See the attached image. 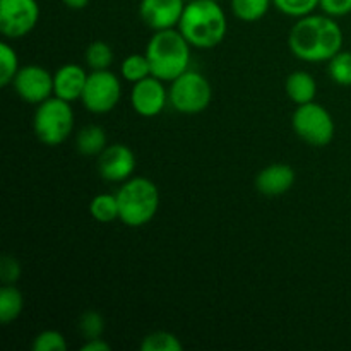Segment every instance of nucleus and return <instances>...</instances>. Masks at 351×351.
Segmentation results:
<instances>
[{
    "label": "nucleus",
    "mask_w": 351,
    "mask_h": 351,
    "mask_svg": "<svg viewBox=\"0 0 351 351\" xmlns=\"http://www.w3.org/2000/svg\"><path fill=\"white\" fill-rule=\"evenodd\" d=\"M343 29L328 14H308L293 24L288 36L291 53L304 62H328L343 50Z\"/></svg>",
    "instance_id": "f257e3e1"
},
{
    "label": "nucleus",
    "mask_w": 351,
    "mask_h": 351,
    "mask_svg": "<svg viewBox=\"0 0 351 351\" xmlns=\"http://www.w3.org/2000/svg\"><path fill=\"white\" fill-rule=\"evenodd\" d=\"M178 29L192 47L209 50L225 40L228 21L216 0H191L185 3Z\"/></svg>",
    "instance_id": "f03ea898"
},
{
    "label": "nucleus",
    "mask_w": 351,
    "mask_h": 351,
    "mask_svg": "<svg viewBox=\"0 0 351 351\" xmlns=\"http://www.w3.org/2000/svg\"><path fill=\"white\" fill-rule=\"evenodd\" d=\"M191 47L180 29L154 31L147 41L146 57L151 64V74L165 82H171L189 71L191 64Z\"/></svg>",
    "instance_id": "7ed1b4c3"
},
{
    "label": "nucleus",
    "mask_w": 351,
    "mask_h": 351,
    "mask_svg": "<svg viewBox=\"0 0 351 351\" xmlns=\"http://www.w3.org/2000/svg\"><path fill=\"white\" fill-rule=\"evenodd\" d=\"M120 208V221L132 228L153 221L160 209V191L156 184L146 177H132L122 184L117 192Z\"/></svg>",
    "instance_id": "20e7f679"
},
{
    "label": "nucleus",
    "mask_w": 351,
    "mask_h": 351,
    "mask_svg": "<svg viewBox=\"0 0 351 351\" xmlns=\"http://www.w3.org/2000/svg\"><path fill=\"white\" fill-rule=\"evenodd\" d=\"M74 129V110L65 99L51 96L36 106L33 117L34 136L45 146H60Z\"/></svg>",
    "instance_id": "39448f33"
},
{
    "label": "nucleus",
    "mask_w": 351,
    "mask_h": 351,
    "mask_svg": "<svg viewBox=\"0 0 351 351\" xmlns=\"http://www.w3.org/2000/svg\"><path fill=\"white\" fill-rule=\"evenodd\" d=\"M213 98V88L208 79L195 71H185L171 81L168 89V101L177 112L195 115L204 112Z\"/></svg>",
    "instance_id": "423d86ee"
},
{
    "label": "nucleus",
    "mask_w": 351,
    "mask_h": 351,
    "mask_svg": "<svg viewBox=\"0 0 351 351\" xmlns=\"http://www.w3.org/2000/svg\"><path fill=\"white\" fill-rule=\"evenodd\" d=\"M291 127L295 134L311 146L324 147L335 139L336 125L332 115L315 101L297 105L291 117Z\"/></svg>",
    "instance_id": "0eeeda50"
},
{
    "label": "nucleus",
    "mask_w": 351,
    "mask_h": 351,
    "mask_svg": "<svg viewBox=\"0 0 351 351\" xmlns=\"http://www.w3.org/2000/svg\"><path fill=\"white\" fill-rule=\"evenodd\" d=\"M122 98V82L113 72L93 71L88 75L81 101L91 113H108L119 105Z\"/></svg>",
    "instance_id": "6e6552de"
},
{
    "label": "nucleus",
    "mask_w": 351,
    "mask_h": 351,
    "mask_svg": "<svg viewBox=\"0 0 351 351\" xmlns=\"http://www.w3.org/2000/svg\"><path fill=\"white\" fill-rule=\"evenodd\" d=\"M40 21L36 0H0V31L9 40L27 36Z\"/></svg>",
    "instance_id": "1a4fd4ad"
},
{
    "label": "nucleus",
    "mask_w": 351,
    "mask_h": 351,
    "mask_svg": "<svg viewBox=\"0 0 351 351\" xmlns=\"http://www.w3.org/2000/svg\"><path fill=\"white\" fill-rule=\"evenodd\" d=\"M17 96L31 105H40L53 95V75L41 65H24L12 81Z\"/></svg>",
    "instance_id": "9d476101"
},
{
    "label": "nucleus",
    "mask_w": 351,
    "mask_h": 351,
    "mask_svg": "<svg viewBox=\"0 0 351 351\" xmlns=\"http://www.w3.org/2000/svg\"><path fill=\"white\" fill-rule=\"evenodd\" d=\"M137 160L134 151L125 144H110L98 156V171L103 180L123 184L134 177Z\"/></svg>",
    "instance_id": "9b49d317"
},
{
    "label": "nucleus",
    "mask_w": 351,
    "mask_h": 351,
    "mask_svg": "<svg viewBox=\"0 0 351 351\" xmlns=\"http://www.w3.org/2000/svg\"><path fill=\"white\" fill-rule=\"evenodd\" d=\"M165 81L149 75L143 81L136 82L130 91V105L134 112L146 119L160 115L168 101V89H165Z\"/></svg>",
    "instance_id": "f8f14e48"
},
{
    "label": "nucleus",
    "mask_w": 351,
    "mask_h": 351,
    "mask_svg": "<svg viewBox=\"0 0 351 351\" xmlns=\"http://www.w3.org/2000/svg\"><path fill=\"white\" fill-rule=\"evenodd\" d=\"M185 0H141L139 14L149 29L161 31L178 27Z\"/></svg>",
    "instance_id": "ddd939ff"
},
{
    "label": "nucleus",
    "mask_w": 351,
    "mask_h": 351,
    "mask_svg": "<svg viewBox=\"0 0 351 351\" xmlns=\"http://www.w3.org/2000/svg\"><path fill=\"white\" fill-rule=\"evenodd\" d=\"M295 170L287 163H273L256 175V189L263 195H283L293 187Z\"/></svg>",
    "instance_id": "4468645a"
},
{
    "label": "nucleus",
    "mask_w": 351,
    "mask_h": 351,
    "mask_svg": "<svg viewBox=\"0 0 351 351\" xmlns=\"http://www.w3.org/2000/svg\"><path fill=\"white\" fill-rule=\"evenodd\" d=\"M88 75L79 64H65L53 74V96L72 103L81 99Z\"/></svg>",
    "instance_id": "2eb2a0df"
},
{
    "label": "nucleus",
    "mask_w": 351,
    "mask_h": 351,
    "mask_svg": "<svg viewBox=\"0 0 351 351\" xmlns=\"http://www.w3.org/2000/svg\"><path fill=\"white\" fill-rule=\"evenodd\" d=\"M285 89H287V96L295 105H305V103H311L315 99L317 82L311 72L295 71L287 77Z\"/></svg>",
    "instance_id": "dca6fc26"
},
{
    "label": "nucleus",
    "mask_w": 351,
    "mask_h": 351,
    "mask_svg": "<svg viewBox=\"0 0 351 351\" xmlns=\"http://www.w3.org/2000/svg\"><path fill=\"white\" fill-rule=\"evenodd\" d=\"M108 146V137L103 127L86 125L75 137V147L84 156H99L101 151Z\"/></svg>",
    "instance_id": "f3484780"
},
{
    "label": "nucleus",
    "mask_w": 351,
    "mask_h": 351,
    "mask_svg": "<svg viewBox=\"0 0 351 351\" xmlns=\"http://www.w3.org/2000/svg\"><path fill=\"white\" fill-rule=\"evenodd\" d=\"M24 308V297L16 285H3L0 288V321L10 324L16 321Z\"/></svg>",
    "instance_id": "a211bd4d"
},
{
    "label": "nucleus",
    "mask_w": 351,
    "mask_h": 351,
    "mask_svg": "<svg viewBox=\"0 0 351 351\" xmlns=\"http://www.w3.org/2000/svg\"><path fill=\"white\" fill-rule=\"evenodd\" d=\"M89 215L99 223H112L120 218L117 194H98L89 202Z\"/></svg>",
    "instance_id": "6ab92c4d"
},
{
    "label": "nucleus",
    "mask_w": 351,
    "mask_h": 351,
    "mask_svg": "<svg viewBox=\"0 0 351 351\" xmlns=\"http://www.w3.org/2000/svg\"><path fill=\"white\" fill-rule=\"evenodd\" d=\"M273 0H232V10L237 19L243 23L261 21L269 10Z\"/></svg>",
    "instance_id": "aec40b11"
},
{
    "label": "nucleus",
    "mask_w": 351,
    "mask_h": 351,
    "mask_svg": "<svg viewBox=\"0 0 351 351\" xmlns=\"http://www.w3.org/2000/svg\"><path fill=\"white\" fill-rule=\"evenodd\" d=\"M120 72H122V77L125 79V81L132 82V84L153 75L151 74V64L149 60H147L146 53L129 55V57L122 62V65H120Z\"/></svg>",
    "instance_id": "412c9836"
},
{
    "label": "nucleus",
    "mask_w": 351,
    "mask_h": 351,
    "mask_svg": "<svg viewBox=\"0 0 351 351\" xmlns=\"http://www.w3.org/2000/svg\"><path fill=\"white\" fill-rule=\"evenodd\" d=\"M143 351H182L184 345L180 339L170 331H153L144 336L141 343Z\"/></svg>",
    "instance_id": "4be33fe9"
},
{
    "label": "nucleus",
    "mask_w": 351,
    "mask_h": 351,
    "mask_svg": "<svg viewBox=\"0 0 351 351\" xmlns=\"http://www.w3.org/2000/svg\"><path fill=\"white\" fill-rule=\"evenodd\" d=\"M329 77L338 86H351V51L339 50L328 60Z\"/></svg>",
    "instance_id": "5701e85b"
},
{
    "label": "nucleus",
    "mask_w": 351,
    "mask_h": 351,
    "mask_svg": "<svg viewBox=\"0 0 351 351\" xmlns=\"http://www.w3.org/2000/svg\"><path fill=\"white\" fill-rule=\"evenodd\" d=\"M113 62V50L105 41H93L86 48V64L91 71H106Z\"/></svg>",
    "instance_id": "b1692460"
},
{
    "label": "nucleus",
    "mask_w": 351,
    "mask_h": 351,
    "mask_svg": "<svg viewBox=\"0 0 351 351\" xmlns=\"http://www.w3.org/2000/svg\"><path fill=\"white\" fill-rule=\"evenodd\" d=\"M19 69V57H17L16 50L7 41H2L0 43V84H12Z\"/></svg>",
    "instance_id": "393cba45"
},
{
    "label": "nucleus",
    "mask_w": 351,
    "mask_h": 351,
    "mask_svg": "<svg viewBox=\"0 0 351 351\" xmlns=\"http://www.w3.org/2000/svg\"><path fill=\"white\" fill-rule=\"evenodd\" d=\"M273 3L285 16L300 19L308 14H314V10L321 5V0H273Z\"/></svg>",
    "instance_id": "a878e982"
},
{
    "label": "nucleus",
    "mask_w": 351,
    "mask_h": 351,
    "mask_svg": "<svg viewBox=\"0 0 351 351\" xmlns=\"http://www.w3.org/2000/svg\"><path fill=\"white\" fill-rule=\"evenodd\" d=\"M79 332L86 339L101 338L103 332H105V319H103V315L96 311L84 312L79 319Z\"/></svg>",
    "instance_id": "bb28decb"
},
{
    "label": "nucleus",
    "mask_w": 351,
    "mask_h": 351,
    "mask_svg": "<svg viewBox=\"0 0 351 351\" xmlns=\"http://www.w3.org/2000/svg\"><path fill=\"white\" fill-rule=\"evenodd\" d=\"M65 350H67V341H65L64 335L55 331V329L41 331L33 341V351H65Z\"/></svg>",
    "instance_id": "cd10ccee"
},
{
    "label": "nucleus",
    "mask_w": 351,
    "mask_h": 351,
    "mask_svg": "<svg viewBox=\"0 0 351 351\" xmlns=\"http://www.w3.org/2000/svg\"><path fill=\"white\" fill-rule=\"evenodd\" d=\"M21 278V264L16 257L5 256L0 261V280L3 285H16V281Z\"/></svg>",
    "instance_id": "c85d7f7f"
},
{
    "label": "nucleus",
    "mask_w": 351,
    "mask_h": 351,
    "mask_svg": "<svg viewBox=\"0 0 351 351\" xmlns=\"http://www.w3.org/2000/svg\"><path fill=\"white\" fill-rule=\"evenodd\" d=\"M322 12L331 17H343L351 14V0H321Z\"/></svg>",
    "instance_id": "c756f323"
},
{
    "label": "nucleus",
    "mask_w": 351,
    "mask_h": 351,
    "mask_svg": "<svg viewBox=\"0 0 351 351\" xmlns=\"http://www.w3.org/2000/svg\"><path fill=\"white\" fill-rule=\"evenodd\" d=\"M112 346L110 343H106L103 338H95V339H86L84 345L81 346V351H110Z\"/></svg>",
    "instance_id": "7c9ffc66"
},
{
    "label": "nucleus",
    "mask_w": 351,
    "mask_h": 351,
    "mask_svg": "<svg viewBox=\"0 0 351 351\" xmlns=\"http://www.w3.org/2000/svg\"><path fill=\"white\" fill-rule=\"evenodd\" d=\"M62 2L71 10H82L89 5V0H62Z\"/></svg>",
    "instance_id": "2f4dec72"
},
{
    "label": "nucleus",
    "mask_w": 351,
    "mask_h": 351,
    "mask_svg": "<svg viewBox=\"0 0 351 351\" xmlns=\"http://www.w3.org/2000/svg\"><path fill=\"white\" fill-rule=\"evenodd\" d=\"M216 2H221V0H216Z\"/></svg>",
    "instance_id": "473e14b6"
}]
</instances>
